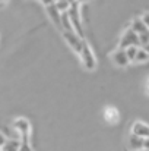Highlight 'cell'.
I'll use <instances>...</instances> for the list:
<instances>
[{"label":"cell","mask_w":149,"mask_h":151,"mask_svg":"<svg viewBox=\"0 0 149 151\" xmlns=\"http://www.w3.org/2000/svg\"><path fill=\"white\" fill-rule=\"evenodd\" d=\"M67 13H69V18L72 21V25H73L76 34L81 38H83V25H82V16H81V3L79 1H72V7H70V10Z\"/></svg>","instance_id":"obj_1"},{"label":"cell","mask_w":149,"mask_h":151,"mask_svg":"<svg viewBox=\"0 0 149 151\" xmlns=\"http://www.w3.org/2000/svg\"><path fill=\"white\" fill-rule=\"evenodd\" d=\"M79 57H81L83 66H85L88 70H95V69H97V57H95L94 51H92L91 46L88 44L86 40L83 41V46H82V50L79 53Z\"/></svg>","instance_id":"obj_2"},{"label":"cell","mask_w":149,"mask_h":151,"mask_svg":"<svg viewBox=\"0 0 149 151\" xmlns=\"http://www.w3.org/2000/svg\"><path fill=\"white\" fill-rule=\"evenodd\" d=\"M13 129L21 135V141L22 142H29V138H31V123L28 122V119L18 117L13 122Z\"/></svg>","instance_id":"obj_3"},{"label":"cell","mask_w":149,"mask_h":151,"mask_svg":"<svg viewBox=\"0 0 149 151\" xmlns=\"http://www.w3.org/2000/svg\"><path fill=\"white\" fill-rule=\"evenodd\" d=\"M43 4L46 6L47 15H48L50 21L53 22V25L63 34V24H61V13L58 12V9L56 7V1H43Z\"/></svg>","instance_id":"obj_4"},{"label":"cell","mask_w":149,"mask_h":151,"mask_svg":"<svg viewBox=\"0 0 149 151\" xmlns=\"http://www.w3.org/2000/svg\"><path fill=\"white\" fill-rule=\"evenodd\" d=\"M129 47H140V44H139V35L132 28H129V29L124 31V34L121 35L120 43H118V49L127 50Z\"/></svg>","instance_id":"obj_5"},{"label":"cell","mask_w":149,"mask_h":151,"mask_svg":"<svg viewBox=\"0 0 149 151\" xmlns=\"http://www.w3.org/2000/svg\"><path fill=\"white\" fill-rule=\"evenodd\" d=\"M63 37H64V40H66V43L70 46V49L73 51H76L78 54L81 53L82 50V46H83V38H81L75 31L73 32H63Z\"/></svg>","instance_id":"obj_6"},{"label":"cell","mask_w":149,"mask_h":151,"mask_svg":"<svg viewBox=\"0 0 149 151\" xmlns=\"http://www.w3.org/2000/svg\"><path fill=\"white\" fill-rule=\"evenodd\" d=\"M111 62L115 65V66H118V68H124V66H127L129 63H130V60H129V57H127V54H126V50H123V49H117V50H114L111 53Z\"/></svg>","instance_id":"obj_7"},{"label":"cell","mask_w":149,"mask_h":151,"mask_svg":"<svg viewBox=\"0 0 149 151\" xmlns=\"http://www.w3.org/2000/svg\"><path fill=\"white\" fill-rule=\"evenodd\" d=\"M132 134L136 135V137H140L143 139H148L149 138V125H146L145 122H140V120H136L132 126Z\"/></svg>","instance_id":"obj_8"},{"label":"cell","mask_w":149,"mask_h":151,"mask_svg":"<svg viewBox=\"0 0 149 151\" xmlns=\"http://www.w3.org/2000/svg\"><path fill=\"white\" fill-rule=\"evenodd\" d=\"M104 119H105V122H108V123H111V125L117 123L118 119H120L118 110H117L115 107H113V106H107V107L104 109Z\"/></svg>","instance_id":"obj_9"},{"label":"cell","mask_w":149,"mask_h":151,"mask_svg":"<svg viewBox=\"0 0 149 151\" xmlns=\"http://www.w3.org/2000/svg\"><path fill=\"white\" fill-rule=\"evenodd\" d=\"M129 148H130V151L145 150V139L130 134V137H129Z\"/></svg>","instance_id":"obj_10"},{"label":"cell","mask_w":149,"mask_h":151,"mask_svg":"<svg viewBox=\"0 0 149 151\" xmlns=\"http://www.w3.org/2000/svg\"><path fill=\"white\" fill-rule=\"evenodd\" d=\"M130 28H132L138 35H142V34L149 32V29L146 28V25L143 24L142 18H135V19H133V22H132V25H130Z\"/></svg>","instance_id":"obj_11"},{"label":"cell","mask_w":149,"mask_h":151,"mask_svg":"<svg viewBox=\"0 0 149 151\" xmlns=\"http://www.w3.org/2000/svg\"><path fill=\"white\" fill-rule=\"evenodd\" d=\"M22 142L19 139H7V142L1 147V151H21Z\"/></svg>","instance_id":"obj_12"},{"label":"cell","mask_w":149,"mask_h":151,"mask_svg":"<svg viewBox=\"0 0 149 151\" xmlns=\"http://www.w3.org/2000/svg\"><path fill=\"white\" fill-rule=\"evenodd\" d=\"M56 7L58 9L60 13H67L72 7V1H67V0H58L56 1Z\"/></svg>","instance_id":"obj_13"},{"label":"cell","mask_w":149,"mask_h":151,"mask_svg":"<svg viewBox=\"0 0 149 151\" xmlns=\"http://www.w3.org/2000/svg\"><path fill=\"white\" fill-rule=\"evenodd\" d=\"M149 60V54L148 51L145 50L143 47H139V50H138V56H136V63H143V62H146Z\"/></svg>","instance_id":"obj_14"},{"label":"cell","mask_w":149,"mask_h":151,"mask_svg":"<svg viewBox=\"0 0 149 151\" xmlns=\"http://www.w3.org/2000/svg\"><path fill=\"white\" fill-rule=\"evenodd\" d=\"M138 50H139V47H129V49L126 50V54H127V57H129L130 62H135V60H136Z\"/></svg>","instance_id":"obj_15"},{"label":"cell","mask_w":149,"mask_h":151,"mask_svg":"<svg viewBox=\"0 0 149 151\" xmlns=\"http://www.w3.org/2000/svg\"><path fill=\"white\" fill-rule=\"evenodd\" d=\"M139 44H140V47H146V46H148L149 44V32L139 35Z\"/></svg>","instance_id":"obj_16"},{"label":"cell","mask_w":149,"mask_h":151,"mask_svg":"<svg viewBox=\"0 0 149 151\" xmlns=\"http://www.w3.org/2000/svg\"><path fill=\"white\" fill-rule=\"evenodd\" d=\"M21 142H22V141H21ZM21 151H32L31 141H29V142H22V145H21Z\"/></svg>","instance_id":"obj_17"},{"label":"cell","mask_w":149,"mask_h":151,"mask_svg":"<svg viewBox=\"0 0 149 151\" xmlns=\"http://www.w3.org/2000/svg\"><path fill=\"white\" fill-rule=\"evenodd\" d=\"M142 21H143V24L146 25V28L149 29V12H145V13L142 15Z\"/></svg>","instance_id":"obj_18"},{"label":"cell","mask_w":149,"mask_h":151,"mask_svg":"<svg viewBox=\"0 0 149 151\" xmlns=\"http://www.w3.org/2000/svg\"><path fill=\"white\" fill-rule=\"evenodd\" d=\"M145 91H146V94L149 96V78L146 79V84H145Z\"/></svg>","instance_id":"obj_19"},{"label":"cell","mask_w":149,"mask_h":151,"mask_svg":"<svg viewBox=\"0 0 149 151\" xmlns=\"http://www.w3.org/2000/svg\"><path fill=\"white\" fill-rule=\"evenodd\" d=\"M145 150H149V138L145 139Z\"/></svg>","instance_id":"obj_20"},{"label":"cell","mask_w":149,"mask_h":151,"mask_svg":"<svg viewBox=\"0 0 149 151\" xmlns=\"http://www.w3.org/2000/svg\"><path fill=\"white\" fill-rule=\"evenodd\" d=\"M143 49H145V50L148 51V54H149V44H148V46H146V47H143Z\"/></svg>","instance_id":"obj_21"},{"label":"cell","mask_w":149,"mask_h":151,"mask_svg":"<svg viewBox=\"0 0 149 151\" xmlns=\"http://www.w3.org/2000/svg\"><path fill=\"white\" fill-rule=\"evenodd\" d=\"M140 151H149V150H140Z\"/></svg>","instance_id":"obj_22"}]
</instances>
